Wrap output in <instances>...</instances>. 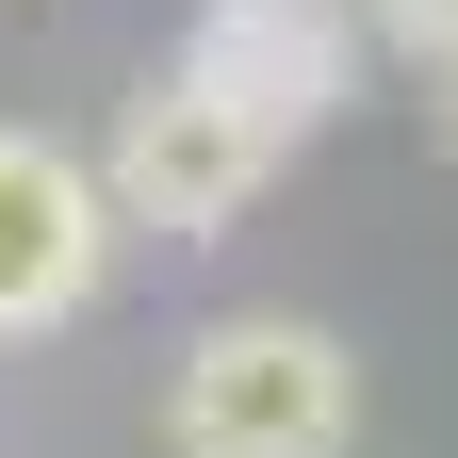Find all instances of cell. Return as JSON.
Instances as JSON below:
<instances>
[{
  "mask_svg": "<svg viewBox=\"0 0 458 458\" xmlns=\"http://www.w3.org/2000/svg\"><path fill=\"white\" fill-rule=\"evenodd\" d=\"M98 278H114V197H98V164L49 148V131H0V344L82 327Z\"/></svg>",
  "mask_w": 458,
  "mask_h": 458,
  "instance_id": "obj_3",
  "label": "cell"
},
{
  "mask_svg": "<svg viewBox=\"0 0 458 458\" xmlns=\"http://www.w3.org/2000/svg\"><path fill=\"white\" fill-rule=\"evenodd\" d=\"M360 33L410 49V66H442V49H458V0H360Z\"/></svg>",
  "mask_w": 458,
  "mask_h": 458,
  "instance_id": "obj_5",
  "label": "cell"
},
{
  "mask_svg": "<svg viewBox=\"0 0 458 458\" xmlns=\"http://www.w3.org/2000/svg\"><path fill=\"white\" fill-rule=\"evenodd\" d=\"M181 66H213L278 148H295V131H327V114L360 98V0H197Z\"/></svg>",
  "mask_w": 458,
  "mask_h": 458,
  "instance_id": "obj_4",
  "label": "cell"
},
{
  "mask_svg": "<svg viewBox=\"0 0 458 458\" xmlns=\"http://www.w3.org/2000/svg\"><path fill=\"white\" fill-rule=\"evenodd\" d=\"M278 148L246 98H229L213 66H148L131 98H114V148H98V197H114V229H164V246H213L229 213H246L262 181H278Z\"/></svg>",
  "mask_w": 458,
  "mask_h": 458,
  "instance_id": "obj_2",
  "label": "cell"
},
{
  "mask_svg": "<svg viewBox=\"0 0 458 458\" xmlns=\"http://www.w3.org/2000/svg\"><path fill=\"white\" fill-rule=\"evenodd\" d=\"M360 442V360L311 311H213L164 360V458H344Z\"/></svg>",
  "mask_w": 458,
  "mask_h": 458,
  "instance_id": "obj_1",
  "label": "cell"
},
{
  "mask_svg": "<svg viewBox=\"0 0 458 458\" xmlns=\"http://www.w3.org/2000/svg\"><path fill=\"white\" fill-rule=\"evenodd\" d=\"M442 148H458V49H442Z\"/></svg>",
  "mask_w": 458,
  "mask_h": 458,
  "instance_id": "obj_6",
  "label": "cell"
}]
</instances>
